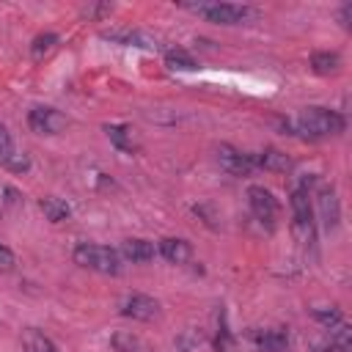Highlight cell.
I'll return each mask as SVG.
<instances>
[{"mask_svg": "<svg viewBox=\"0 0 352 352\" xmlns=\"http://www.w3.org/2000/svg\"><path fill=\"white\" fill-rule=\"evenodd\" d=\"M72 258H74V264L94 270V272H102V275H118V270H121V253L107 248V245L82 242L74 248Z\"/></svg>", "mask_w": 352, "mask_h": 352, "instance_id": "cell-1", "label": "cell"}, {"mask_svg": "<svg viewBox=\"0 0 352 352\" xmlns=\"http://www.w3.org/2000/svg\"><path fill=\"white\" fill-rule=\"evenodd\" d=\"M297 126L308 138H327L344 132V116L327 107H305L297 118Z\"/></svg>", "mask_w": 352, "mask_h": 352, "instance_id": "cell-2", "label": "cell"}, {"mask_svg": "<svg viewBox=\"0 0 352 352\" xmlns=\"http://www.w3.org/2000/svg\"><path fill=\"white\" fill-rule=\"evenodd\" d=\"M184 8L195 11L198 16H204L206 22H214V25H239L245 22L253 8L248 6H234V3H184Z\"/></svg>", "mask_w": 352, "mask_h": 352, "instance_id": "cell-3", "label": "cell"}, {"mask_svg": "<svg viewBox=\"0 0 352 352\" xmlns=\"http://www.w3.org/2000/svg\"><path fill=\"white\" fill-rule=\"evenodd\" d=\"M248 201H250V212L256 214V220L267 228H275V220L280 214V206H278V198L261 187V184H250L248 187Z\"/></svg>", "mask_w": 352, "mask_h": 352, "instance_id": "cell-4", "label": "cell"}, {"mask_svg": "<svg viewBox=\"0 0 352 352\" xmlns=\"http://www.w3.org/2000/svg\"><path fill=\"white\" fill-rule=\"evenodd\" d=\"M292 217H294V234L300 242L314 239V209H311V198L308 190H294L292 192Z\"/></svg>", "mask_w": 352, "mask_h": 352, "instance_id": "cell-5", "label": "cell"}, {"mask_svg": "<svg viewBox=\"0 0 352 352\" xmlns=\"http://www.w3.org/2000/svg\"><path fill=\"white\" fill-rule=\"evenodd\" d=\"M28 124L38 135H60L69 126V118L55 107H33L28 116Z\"/></svg>", "mask_w": 352, "mask_h": 352, "instance_id": "cell-6", "label": "cell"}, {"mask_svg": "<svg viewBox=\"0 0 352 352\" xmlns=\"http://www.w3.org/2000/svg\"><path fill=\"white\" fill-rule=\"evenodd\" d=\"M349 344H352V330L344 322H338L336 327H327L324 336L311 338L314 352H349Z\"/></svg>", "mask_w": 352, "mask_h": 352, "instance_id": "cell-7", "label": "cell"}, {"mask_svg": "<svg viewBox=\"0 0 352 352\" xmlns=\"http://www.w3.org/2000/svg\"><path fill=\"white\" fill-rule=\"evenodd\" d=\"M217 162H220V168H223L226 173H231V176H248V173L256 168V162H253L250 154H242L239 148H234V146H228V143H220V146H217Z\"/></svg>", "mask_w": 352, "mask_h": 352, "instance_id": "cell-8", "label": "cell"}, {"mask_svg": "<svg viewBox=\"0 0 352 352\" xmlns=\"http://www.w3.org/2000/svg\"><path fill=\"white\" fill-rule=\"evenodd\" d=\"M121 314L132 316L138 322H154L160 316V302L154 297H148V294H132V297H126Z\"/></svg>", "mask_w": 352, "mask_h": 352, "instance_id": "cell-9", "label": "cell"}, {"mask_svg": "<svg viewBox=\"0 0 352 352\" xmlns=\"http://www.w3.org/2000/svg\"><path fill=\"white\" fill-rule=\"evenodd\" d=\"M316 206H319V217H322V226L330 231L338 226L341 220V206H338V198H336V190L333 187H319L316 192Z\"/></svg>", "mask_w": 352, "mask_h": 352, "instance_id": "cell-10", "label": "cell"}, {"mask_svg": "<svg viewBox=\"0 0 352 352\" xmlns=\"http://www.w3.org/2000/svg\"><path fill=\"white\" fill-rule=\"evenodd\" d=\"M250 338L258 352H289V336L283 330H253Z\"/></svg>", "mask_w": 352, "mask_h": 352, "instance_id": "cell-11", "label": "cell"}, {"mask_svg": "<svg viewBox=\"0 0 352 352\" xmlns=\"http://www.w3.org/2000/svg\"><path fill=\"white\" fill-rule=\"evenodd\" d=\"M160 256H162L165 261H170V264H184V261H190L192 248H190L187 239L165 236V239H160Z\"/></svg>", "mask_w": 352, "mask_h": 352, "instance_id": "cell-12", "label": "cell"}, {"mask_svg": "<svg viewBox=\"0 0 352 352\" xmlns=\"http://www.w3.org/2000/svg\"><path fill=\"white\" fill-rule=\"evenodd\" d=\"M110 344H113L116 352H154V346L146 338H140V336H135L129 330H116Z\"/></svg>", "mask_w": 352, "mask_h": 352, "instance_id": "cell-13", "label": "cell"}, {"mask_svg": "<svg viewBox=\"0 0 352 352\" xmlns=\"http://www.w3.org/2000/svg\"><path fill=\"white\" fill-rule=\"evenodd\" d=\"M253 162H256L258 168H264V170H275V173H286V170H292V157L283 154V151H278V148H264L261 154L253 157Z\"/></svg>", "mask_w": 352, "mask_h": 352, "instance_id": "cell-14", "label": "cell"}, {"mask_svg": "<svg viewBox=\"0 0 352 352\" xmlns=\"http://www.w3.org/2000/svg\"><path fill=\"white\" fill-rule=\"evenodd\" d=\"M124 258H129L132 264H146L154 258V245L148 239H124L121 245Z\"/></svg>", "mask_w": 352, "mask_h": 352, "instance_id": "cell-15", "label": "cell"}, {"mask_svg": "<svg viewBox=\"0 0 352 352\" xmlns=\"http://www.w3.org/2000/svg\"><path fill=\"white\" fill-rule=\"evenodd\" d=\"M22 349L25 352H58V346L36 327H28L22 330Z\"/></svg>", "mask_w": 352, "mask_h": 352, "instance_id": "cell-16", "label": "cell"}, {"mask_svg": "<svg viewBox=\"0 0 352 352\" xmlns=\"http://www.w3.org/2000/svg\"><path fill=\"white\" fill-rule=\"evenodd\" d=\"M38 206H41V212H44V217H47L50 223H60V220H66V217L72 214V206H69L66 201L55 198V195L41 198V201H38Z\"/></svg>", "mask_w": 352, "mask_h": 352, "instance_id": "cell-17", "label": "cell"}, {"mask_svg": "<svg viewBox=\"0 0 352 352\" xmlns=\"http://www.w3.org/2000/svg\"><path fill=\"white\" fill-rule=\"evenodd\" d=\"M165 66L173 69V72H192V69H198V60L187 50H168L165 52Z\"/></svg>", "mask_w": 352, "mask_h": 352, "instance_id": "cell-18", "label": "cell"}, {"mask_svg": "<svg viewBox=\"0 0 352 352\" xmlns=\"http://www.w3.org/2000/svg\"><path fill=\"white\" fill-rule=\"evenodd\" d=\"M338 66H341L338 52H314L311 55V69L316 74H333V72H338Z\"/></svg>", "mask_w": 352, "mask_h": 352, "instance_id": "cell-19", "label": "cell"}, {"mask_svg": "<svg viewBox=\"0 0 352 352\" xmlns=\"http://www.w3.org/2000/svg\"><path fill=\"white\" fill-rule=\"evenodd\" d=\"M107 138H110L118 148H124V151H129V148H132V129H129V126H124V124L107 126Z\"/></svg>", "mask_w": 352, "mask_h": 352, "instance_id": "cell-20", "label": "cell"}, {"mask_svg": "<svg viewBox=\"0 0 352 352\" xmlns=\"http://www.w3.org/2000/svg\"><path fill=\"white\" fill-rule=\"evenodd\" d=\"M55 44H58V36H55V33H41V36H36V38H33L30 52H33V58L38 60V58H44Z\"/></svg>", "mask_w": 352, "mask_h": 352, "instance_id": "cell-21", "label": "cell"}, {"mask_svg": "<svg viewBox=\"0 0 352 352\" xmlns=\"http://www.w3.org/2000/svg\"><path fill=\"white\" fill-rule=\"evenodd\" d=\"M311 316H314L324 330H327V327H336V324L341 322V311H338V308H314Z\"/></svg>", "mask_w": 352, "mask_h": 352, "instance_id": "cell-22", "label": "cell"}, {"mask_svg": "<svg viewBox=\"0 0 352 352\" xmlns=\"http://www.w3.org/2000/svg\"><path fill=\"white\" fill-rule=\"evenodd\" d=\"M14 154V140H11V135H8V129L0 124V160L6 162L8 157Z\"/></svg>", "mask_w": 352, "mask_h": 352, "instance_id": "cell-23", "label": "cell"}, {"mask_svg": "<svg viewBox=\"0 0 352 352\" xmlns=\"http://www.w3.org/2000/svg\"><path fill=\"white\" fill-rule=\"evenodd\" d=\"M6 168H8V170L22 173V170H28V168H30V160H28L25 154H16V151H14V154L6 160Z\"/></svg>", "mask_w": 352, "mask_h": 352, "instance_id": "cell-24", "label": "cell"}, {"mask_svg": "<svg viewBox=\"0 0 352 352\" xmlns=\"http://www.w3.org/2000/svg\"><path fill=\"white\" fill-rule=\"evenodd\" d=\"M14 264H16V258H14V253H11V248H6L3 242H0V270H14Z\"/></svg>", "mask_w": 352, "mask_h": 352, "instance_id": "cell-25", "label": "cell"}, {"mask_svg": "<svg viewBox=\"0 0 352 352\" xmlns=\"http://www.w3.org/2000/svg\"><path fill=\"white\" fill-rule=\"evenodd\" d=\"M349 14H352V6L346 3V6L341 8V25H344V28H346V19H349Z\"/></svg>", "mask_w": 352, "mask_h": 352, "instance_id": "cell-26", "label": "cell"}]
</instances>
